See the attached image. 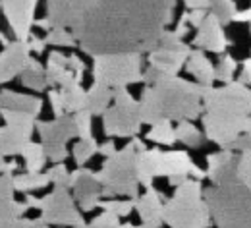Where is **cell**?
<instances>
[{
	"mask_svg": "<svg viewBox=\"0 0 251 228\" xmlns=\"http://www.w3.org/2000/svg\"><path fill=\"white\" fill-rule=\"evenodd\" d=\"M27 203H20L14 197H0V228H20V221L27 211Z\"/></svg>",
	"mask_w": 251,
	"mask_h": 228,
	"instance_id": "obj_25",
	"label": "cell"
},
{
	"mask_svg": "<svg viewBox=\"0 0 251 228\" xmlns=\"http://www.w3.org/2000/svg\"><path fill=\"white\" fill-rule=\"evenodd\" d=\"M143 81L149 83L139 101V116L143 124L189 122L203 112V85L178 76H162L151 68H147Z\"/></svg>",
	"mask_w": 251,
	"mask_h": 228,
	"instance_id": "obj_2",
	"label": "cell"
},
{
	"mask_svg": "<svg viewBox=\"0 0 251 228\" xmlns=\"http://www.w3.org/2000/svg\"><path fill=\"white\" fill-rule=\"evenodd\" d=\"M50 184V178L47 172H24L14 176V188L22 194H31L35 190H43Z\"/></svg>",
	"mask_w": 251,
	"mask_h": 228,
	"instance_id": "obj_29",
	"label": "cell"
},
{
	"mask_svg": "<svg viewBox=\"0 0 251 228\" xmlns=\"http://www.w3.org/2000/svg\"><path fill=\"white\" fill-rule=\"evenodd\" d=\"M217 228H251V192L236 178H226L203 190Z\"/></svg>",
	"mask_w": 251,
	"mask_h": 228,
	"instance_id": "obj_3",
	"label": "cell"
},
{
	"mask_svg": "<svg viewBox=\"0 0 251 228\" xmlns=\"http://www.w3.org/2000/svg\"><path fill=\"white\" fill-rule=\"evenodd\" d=\"M8 155H6V128H0V174L6 172V163L4 161Z\"/></svg>",
	"mask_w": 251,
	"mask_h": 228,
	"instance_id": "obj_45",
	"label": "cell"
},
{
	"mask_svg": "<svg viewBox=\"0 0 251 228\" xmlns=\"http://www.w3.org/2000/svg\"><path fill=\"white\" fill-rule=\"evenodd\" d=\"M114 104L102 114V130L108 137H137L141 131L139 101L127 93V87L112 91Z\"/></svg>",
	"mask_w": 251,
	"mask_h": 228,
	"instance_id": "obj_9",
	"label": "cell"
},
{
	"mask_svg": "<svg viewBox=\"0 0 251 228\" xmlns=\"http://www.w3.org/2000/svg\"><path fill=\"white\" fill-rule=\"evenodd\" d=\"M49 99H50V106H52V112H54L56 116H64V108H62V99H60V93H58V91H54V89H50V93H49Z\"/></svg>",
	"mask_w": 251,
	"mask_h": 228,
	"instance_id": "obj_44",
	"label": "cell"
},
{
	"mask_svg": "<svg viewBox=\"0 0 251 228\" xmlns=\"http://www.w3.org/2000/svg\"><path fill=\"white\" fill-rule=\"evenodd\" d=\"M232 22H236V24H250L251 22V6L250 8H246V10H238V14L234 16Z\"/></svg>",
	"mask_w": 251,
	"mask_h": 228,
	"instance_id": "obj_50",
	"label": "cell"
},
{
	"mask_svg": "<svg viewBox=\"0 0 251 228\" xmlns=\"http://www.w3.org/2000/svg\"><path fill=\"white\" fill-rule=\"evenodd\" d=\"M178 0H97L72 29L89 56L151 52L174 18Z\"/></svg>",
	"mask_w": 251,
	"mask_h": 228,
	"instance_id": "obj_1",
	"label": "cell"
},
{
	"mask_svg": "<svg viewBox=\"0 0 251 228\" xmlns=\"http://www.w3.org/2000/svg\"><path fill=\"white\" fill-rule=\"evenodd\" d=\"M238 81L244 83V85H248V87L251 85V56L242 62V76L238 77Z\"/></svg>",
	"mask_w": 251,
	"mask_h": 228,
	"instance_id": "obj_46",
	"label": "cell"
},
{
	"mask_svg": "<svg viewBox=\"0 0 251 228\" xmlns=\"http://www.w3.org/2000/svg\"><path fill=\"white\" fill-rule=\"evenodd\" d=\"M2 118L6 122L8 131L20 139L24 145H27L31 141V135L35 131V124H37V116H33L29 112H22V110H8L2 108Z\"/></svg>",
	"mask_w": 251,
	"mask_h": 228,
	"instance_id": "obj_21",
	"label": "cell"
},
{
	"mask_svg": "<svg viewBox=\"0 0 251 228\" xmlns=\"http://www.w3.org/2000/svg\"><path fill=\"white\" fill-rule=\"evenodd\" d=\"M174 130H176V141L184 143L186 147H191V149L199 147L203 143V139H205L203 131L197 130L191 122H178Z\"/></svg>",
	"mask_w": 251,
	"mask_h": 228,
	"instance_id": "obj_31",
	"label": "cell"
},
{
	"mask_svg": "<svg viewBox=\"0 0 251 228\" xmlns=\"http://www.w3.org/2000/svg\"><path fill=\"white\" fill-rule=\"evenodd\" d=\"M93 58L95 83L106 85L112 91L133 83H141L145 79L141 54L110 52V54H99Z\"/></svg>",
	"mask_w": 251,
	"mask_h": 228,
	"instance_id": "obj_6",
	"label": "cell"
},
{
	"mask_svg": "<svg viewBox=\"0 0 251 228\" xmlns=\"http://www.w3.org/2000/svg\"><path fill=\"white\" fill-rule=\"evenodd\" d=\"M39 0H0L4 18L18 41H29Z\"/></svg>",
	"mask_w": 251,
	"mask_h": 228,
	"instance_id": "obj_13",
	"label": "cell"
},
{
	"mask_svg": "<svg viewBox=\"0 0 251 228\" xmlns=\"http://www.w3.org/2000/svg\"><path fill=\"white\" fill-rule=\"evenodd\" d=\"M47 45H54V47H74L77 41L74 37V33L66 27H52L45 37Z\"/></svg>",
	"mask_w": 251,
	"mask_h": 228,
	"instance_id": "obj_38",
	"label": "cell"
},
{
	"mask_svg": "<svg viewBox=\"0 0 251 228\" xmlns=\"http://www.w3.org/2000/svg\"><path fill=\"white\" fill-rule=\"evenodd\" d=\"M14 174L2 172L0 174V197H14Z\"/></svg>",
	"mask_w": 251,
	"mask_h": 228,
	"instance_id": "obj_42",
	"label": "cell"
},
{
	"mask_svg": "<svg viewBox=\"0 0 251 228\" xmlns=\"http://www.w3.org/2000/svg\"><path fill=\"white\" fill-rule=\"evenodd\" d=\"M118 228H145V227H143V225H141V227H133V225H122V223H120Z\"/></svg>",
	"mask_w": 251,
	"mask_h": 228,
	"instance_id": "obj_52",
	"label": "cell"
},
{
	"mask_svg": "<svg viewBox=\"0 0 251 228\" xmlns=\"http://www.w3.org/2000/svg\"><path fill=\"white\" fill-rule=\"evenodd\" d=\"M99 207H100L102 211H108V213L116 215L118 219H122V217H127V215L133 211L135 199H127V201H126V199H100Z\"/></svg>",
	"mask_w": 251,
	"mask_h": 228,
	"instance_id": "obj_36",
	"label": "cell"
},
{
	"mask_svg": "<svg viewBox=\"0 0 251 228\" xmlns=\"http://www.w3.org/2000/svg\"><path fill=\"white\" fill-rule=\"evenodd\" d=\"M191 47L188 43H184V39L174 31V29H166L160 37V43L149 52V68L155 70L157 74L162 76H178L180 70L186 66L189 54H191Z\"/></svg>",
	"mask_w": 251,
	"mask_h": 228,
	"instance_id": "obj_10",
	"label": "cell"
},
{
	"mask_svg": "<svg viewBox=\"0 0 251 228\" xmlns=\"http://www.w3.org/2000/svg\"><path fill=\"white\" fill-rule=\"evenodd\" d=\"M230 151H240V153H244V151H251V131L248 133H242L230 147H228Z\"/></svg>",
	"mask_w": 251,
	"mask_h": 228,
	"instance_id": "obj_43",
	"label": "cell"
},
{
	"mask_svg": "<svg viewBox=\"0 0 251 228\" xmlns=\"http://www.w3.org/2000/svg\"><path fill=\"white\" fill-rule=\"evenodd\" d=\"M234 178L251 192V151H244L234 161Z\"/></svg>",
	"mask_w": 251,
	"mask_h": 228,
	"instance_id": "obj_34",
	"label": "cell"
},
{
	"mask_svg": "<svg viewBox=\"0 0 251 228\" xmlns=\"http://www.w3.org/2000/svg\"><path fill=\"white\" fill-rule=\"evenodd\" d=\"M47 174H49V178H50V184L62 186V188H70V174H72V172L66 168L64 163L52 164V168H50Z\"/></svg>",
	"mask_w": 251,
	"mask_h": 228,
	"instance_id": "obj_40",
	"label": "cell"
},
{
	"mask_svg": "<svg viewBox=\"0 0 251 228\" xmlns=\"http://www.w3.org/2000/svg\"><path fill=\"white\" fill-rule=\"evenodd\" d=\"M211 14L215 18H219V22L222 25H228L232 24L234 16L238 14V8H236V2L234 0H211Z\"/></svg>",
	"mask_w": 251,
	"mask_h": 228,
	"instance_id": "obj_35",
	"label": "cell"
},
{
	"mask_svg": "<svg viewBox=\"0 0 251 228\" xmlns=\"http://www.w3.org/2000/svg\"><path fill=\"white\" fill-rule=\"evenodd\" d=\"M250 31H251V22H250Z\"/></svg>",
	"mask_w": 251,
	"mask_h": 228,
	"instance_id": "obj_55",
	"label": "cell"
},
{
	"mask_svg": "<svg viewBox=\"0 0 251 228\" xmlns=\"http://www.w3.org/2000/svg\"><path fill=\"white\" fill-rule=\"evenodd\" d=\"M43 147H45V153H47V161H50V163H64L66 157H68L66 145H43Z\"/></svg>",
	"mask_w": 251,
	"mask_h": 228,
	"instance_id": "obj_41",
	"label": "cell"
},
{
	"mask_svg": "<svg viewBox=\"0 0 251 228\" xmlns=\"http://www.w3.org/2000/svg\"><path fill=\"white\" fill-rule=\"evenodd\" d=\"M0 116H2V104H0Z\"/></svg>",
	"mask_w": 251,
	"mask_h": 228,
	"instance_id": "obj_53",
	"label": "cell"
},
{
	"mask_svg": "<svg viewBox=\"0 0 251 228\" xmlns=\"http://www.w3.org/2000/svg\"><path fill=\"white\" fill-rule=\"evenodd\" d=\"M0 104L2 108L8 110H22V112H29L33 116H39L43 110V101L31 95H22L16 91H0Z\"/></svg>",
	"mask_w": 251,
	"mask_h": 228,
	"instance_id": "obj_24",
	"label": "cell"
},
{
	"mask_svg": "<svg viewBox=\"0 0 251 228\" xmlns=\"http://www.w3.org/2000/svg\"><path fill=\"white\" fill-rule=\"evenodd\" d=\"M118 149L114 147V141H104V143H99V153L106 159V157H112Z\"/></svg>",
	"mask_w": 251,
	"mask_h": 228,
	"instance_id": "obj_49",
	"label": "cell"
},
{
	"mask_svg": "<svg viewBox=\"0 0 251 228\" xmlns=\"http://www.w3.org/2000/svg\"><path fill=\"white\" fill-rule=\"evenodd\" d=\"M35 128L41 135L43 145H66L70 139H74L77 135L74 116H68V114L56 116L54 120L37 122Z\"/></svg>",
	"mask_w": 251,
	"mask_h": 228,
	"instance_id": "obj_18",
	"label": "cell"
},
{
	"mask_svg": "<svg viewBox=\"0 0 251 228\" xmlns=\"http://www.w3.org/2000/svg\"><path fill=\"white\" fill-rule=\"evenodd\" d=\"M22 157L25 159V172H43L47 164V153L43 143H33L29 141L22 149Z\"/></svg>",
	"mask_w": 251,
	"mask_h": 228,
	"instance_id": "obj_30",
	"label": "cell"
},
{
	"mask_svg": "<svg viewBox=\"0 0 251 228\" xmlns=\"http://www.w3.org/2000/svg\"><path fill=\"white\" fill-rule=\"evenodd\" d=\"M29 49H31V52L35 54H39V52H45V49H47V41L45 39H41V37H29Z\"/></svg>",
	"mask_w": 251,
	"mask_h": 228,
	"instance_id": "obj_47",
	"label": "cell"
},
{
	"mask_svg": "<svg viewBox=\"0 0 251 228\" xmlns=\"http://www.w3.org/2000/svg\"><path fill=\"white\" fill-rule=\"evenodd\" d=\"M147 149L145 143L137 137L124 149L116 151L112 157H106L102 168L97 174V180L102 186V196H127L135 199L139 196V180H137V151Z\"/></svg>",
	"mask_w": 251,
	"mask_h": 228,
	"instance_id": "obj_5",
	"label": "cell"
},
{
	"mask_svg": "<svg viewBox=\"0 0 251 228\" xmlns=\"http://www.w3.org/2000/svg\"><path fill=\"white\" fill-rule=\"evenodd\" d=\"M236 70H238V62L230 54H222L219 66L215 68V79L220 83H230L236 77Z\"/></svg>",
	"mask_w": 251,
	"mask_h": 228,
	"instance_id": "obj_37",
	"label": "cell"
},
{
	"mask_svg": "<svg viewBox=\"0 0 251 228\" xmlns=\"http://www.w3.org/2000/svg\"><path fill=\"white\" fill-rule=\"evenodd\" d=\"M99 153V143L95 137H87V139H79L75 145H74V161L77 166H83L85 163H89L95 155Z\"/></svg>",
	"mask_w": 251,
	"mask_h": 228,
	"instance_id": "obj_32",
	"label": "cell"
},
{
	"mask_svg": "<svg viewBox=\"0 0 251 228\" xmlns=\"http://www.w3.org/2000/svg\"><path fill=\"white\" fill-rule=\"evenodd\" d=\"M189 74L195 77V81L203 87H213V83L217 81L215 79V66L213 62L205 56L203 51H191L188 62L184 66Z\"/></svg>",
	"mask_w": 251,
	"mask_h": 228,
	"instance_id": "obj_23",
	"label": "cell"
},
{
	"mask_svg": "<svg viewBox=\"0 0 251 228\" xmlns=\"http://www.w3.org/2000/svg\"><path fill=\"white\" fill-rule=\"evenodd\" d=\"M81 228H89V227H87V225H85V227H81Z\"/></svg>",
	"mask_w": 251,
	"mask_h": 228,
	"instance_id": "obj_54",
	"label": "cell"
},
{
	"mask_svg": "<svg viewBox=\"0 0 251 228\" xmlns=\"http://www.w3.org/2000/svg\"><path fill=\"white\" fill-rule=\"evenodd\" d=\"M35 25L41 27V29H45V31H50V29H52V25H50V22H49L47 18H43V20H35Z\"/></svg>",
	"mask_w": 251,
	"mask_h": 228,
	"instance_id": "obj_51",
	"label": "cell"
},
{
	"mask_svg": "<svg viewBox=\"0 0 251 228\" xmlns=\"http://www.w3.org/2000/svg\"><path fill=\"white\" fill-rule=\"evenodd\" d=\"M147 139L157 143V145H174L176 143V130L172 126V122H160L151 126V130L147 131Z\"/></svg>",
	"mask_w": 251,
	"mask_h": 228,
	"instance_id": "obj_33",
	"label": "cell"
},
{
	"mask_svg": "<svg viewBox=\"0 0 251 228\" xmlns=\"http://www.w3.org/2000/svg\"><path fill=\"white\" fill-rule=\"evenodd\" d=\"M155 168L157 176H166L170 186H180L188 178L203 180L207 172L193 163L186 151H160L155 149Z\"/></svg>",
	"mask_w": 251,
	"mask_h": 228,
	"instance_id": "obj_11",
	"label": "cell"
},
{
	"mask_svg": "<svg viewBox=\"0 0 251 228\" xmlns=\"http://www.w3.org/2000/svg\"><path fill=\"white\" fill-rule=\"evenodd\" d=\"M45 74H47V83H49V87H54V85L72 87V85L81 83V77H79L75 72L70 70V66H68V56H64L62 52H56V51L49 54Z\"/></svg>",
	"mask_w": 251,
	"mask_h": 228,
	"instance_id": "obj_20",
	"label": "cell"
},
{
	"mask_svg": "<svg viewBox=\"0 0 251 228\" xmlns=\"http://www.w3.org/2000/svg\"><path fill=\"white\" fill-rule=\"evenodd\" d=\"M20 79H22V85H24V87H27V89H31V91H37V93H43V91L49 87L45 68L41 66L39 60H35V58L29 60V64L24 70V74L20 76Z\"/></svg>",
	"mask_w": 251,
	"mask_h": 228,
	"instance_id": "obj_28",
	"label": "cell"
},
{
	"mask_svg": "<svg viewBox=\"0 0 251 228\" xmlns=\"http://www.w3.org/2000/svg\"><path fill=\"white\" fill-rule=\"evenodd\" d=\"M83 227H85V225H83Z\"/></svg>",
	"mask_w": 251,
	"mask_h": 228,
	"instance_id": "obj_56",
	"label": "cell"
},
{
	"mask_svg": "<svg viewBox=\"0 0 251 228\" xmlns=\"http://www.w3.org/2000/svg\"><path fill=\"white\" fill-rule=\"evenodd\" d=\"M20 228H50V225H47L43 219H22Z\"/></svg>",
	"mask_w": 251,
	"mask_h": 228,
	"instance_id": "obj_48",
	"label": "cell"
},
{
	"mask_svg": "<svg viewBox=\"0 0 251 228\" xmlns=\"http://www.w3.org/2000/svg\"><path fill=\"white\" fill-rule=\"evenodd\" d=\"M193 45L199 47V51H207V52H215V54H224L226 49L230 47V41L224 33V25L211 12L205 16L201 25L197 27Z\"/></svg>",
	"mask_w": 251,
	"mask_h": 228,
	"instance_id": "obj_17",
	"label": "cell"
},
{
	"mask_svg": "<svg viewBox=\"0 0 251 228\" xmlns=\"http://www.w3.org/2000/svg\"><path fill=\"white\" fill-rule=\"evenodd\" d=\"M58 93H60V99H62L64 114H75V112L85 108L87 91L81 87V83L72 85V87H60Z\"/></svg>",
	"mask_w": 251,
	"mask_h": 228,
	"instance_id": "obj_27",
	"label": "cell"
},
{
	"mask_svg": "<svg viewBox=\"0 0 251 228\" xmlns=\"http://www.w3.org/2000/svg\"><path fill=\"white\" fill-rule=\"evenodd\" d=\"M25 203L29 209L41 211V219L47 225L70 228H81L85 225L81 211L75 207V199L70 196V188L54 186V190L45 197L25 194Z\"/></svg>",
	"mask_w": 251,
	"mask_h": 228,
	"instance_id": "obj_7",
	"label": "cell"
},
{
	"mask_svg": "<svg viewBox=\"0 0 251 228\" xmlns=\"http://www.w3.org/2000/svg\"><path fill=\"white\" fill-rule=\"evenodd\" d=\"M203 110L207 114L230 118L251 116V87L240 83L238 79L224 83L222 87H205Z\"/></svg>",
	"mask_w": 251,
	"mask_h": 228,
	"instance_id": "obj_8",
	"label": "cell"
},
{
	"mask_svg": "<svg viewBox=\"0 0 251 228\" xmlns=\"http://www.w3.org/2000/svg\"><path fill=\"white\" fill-rule=\"evenodd\" d=\"M31 60V49L27 41H10L0 52V85L8 83L24 74Z\"/></svg>",
	"mask_w": 251,
	"mask_h": 228,
	"instance_id": "obj_16",
	"label": "cell"
},
{
	"mask_svg": "<svg viewBox=\"0 0 251 228\" xmlns=\"http://www.w3.org/2000/svg\"><path fill=\"white\" fill-rule=\"evenodd\" d=\"M91 114L83 108L79 112L74 114V122H75V130H77V135L79 139H87V137H93L91 135Z\"/></svg>",
	"mask_w": 251,
	"mask_h": 228,
	"instance_id": "obj_39",
	"label": "cell"
},
{
	"mask_svg": "<svg viewBox=\"0 0 251 228\" xmlns=\"http://www.w3.org/2000/svg\"><path fill=\"white\" fill-rule=\"evenodd\" d=\"M203 128H205V139L220 145V149H228L242 133L251 131V116L242 118H230V116H215L207 114L203 116Z\"/></svg>",
	"mask_w": 251,
	"mask_h": 228,
	"instance_id": "obj_12",
	"label": "cell"
},
{
	"mask_svg": "<svg viewBox=\"0 0 251 228\" xmlns=\"http://www.w3.org/2000/svg\"><path fill=\"white\" fill-rule=\"evenodd\" d=\"M70 190H74V199L83 213L99 207L102 197V186L97 180V174L89 168H77L70 174Z\"/></svg>",
	"mask_w": 251,
	"mask_h": 228,
	"instance_id": "obj_15",
	"label": "cell"
},
{
	"mask_svg": "<svg viewBox=\"0 0 251 228\" xmlns=\"http://www.w3.org/2000/svg\"><path fill=\"white\" fill-rule=\"evenodd\" d=\"M164 225L170 228H209L211 211L203 196L201 180L188 178L176 186L174 196L164 203Z\"/></svg>",
	"mask_w": 251,
	"mask_h": 228,
	"instance_id": "obj_4",
	"label": "cell"
},
{
	"mask_svg": "<svg viewBox=\"0 0 251 228\" xmlns=\"http://www.w3.org/2000/svg\"><path fill=\"white\" fill-rule=\"evenodd\" d=\"M234 161L236 155L230 149H220L219 153H211L207 157V178L213 180V184H219L226 178L234 176Z\"/></svg>",
	"mask_w": 251,
	"mask_h": 228,
	"instance_id": "obj_22",
	"label": "cell"
},
{
	"mask_svg": "<svg viewBox=\"0 0 251 228\" xmlns=\"http://www.w3.org/2000/svg\"><path fill=\"white\" fill-rule=\"evenodd\" d=\"M135 209H137V215L145 228H160L164 225V221H162L164 203L160 199V194L153 186L145 188V192L141 196L135 197Z\"/></svg>",
	"mask_w": 251,
	"mask_h": 228,
	"instance_id": "obj_19",
	"label": "cell"
},
{
	"mask_svg": "<svg viewBox=\"0 0 251 228\" xmlns=\"http://www.w3.org/2000/svg\"><path fill=\"white\" fill-rule=\"evenodd\" d=\"M110 101H112V89L106 87V85H100V83H93V85L87 89L85 110H87L91 116L104 114L106 108L110 106Z\"/></svg>",
	"mask_w": 251,
	"mask_h": 228,
	"instance_id": "obj_26",
	"label": "cell"
},
{
	"mask_svg": "<svg viewBox=\"0 0 251 228\" xmlns=\"http://www.w3.org/2000/svg\"><path fill=\"white\" fill-rule=\"evenodd\" d=\"M97 0H47V20L52 27L74 29Z\"/></svg>",
	"mask_w": 251,
	"mask_h": 228,
	"instance_id": "obj_14",
	"label": "cell"
}]
</instances>
